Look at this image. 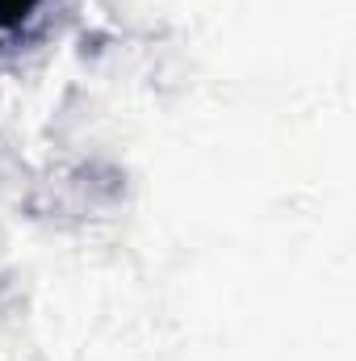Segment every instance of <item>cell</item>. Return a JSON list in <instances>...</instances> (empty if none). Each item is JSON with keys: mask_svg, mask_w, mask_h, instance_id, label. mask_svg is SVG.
Returning <instances> with one entry per match:
<instances>
[{"mask_svg": "<svg viewBox=\"0 0 356 361\" xmlns=\"http://www.w3.org/2000/svg\"><path fill=\"white\" fill-rule=\"evenodd\" d=\"M51 0H0V30H25Z\"/></svg>", "mask_w": 356, "mask_h": 361, "instance_id": "cell-1", "label": "cell"}]
</instances>
